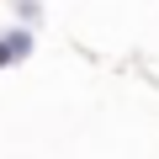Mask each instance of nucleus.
<instances>
[{"label": "nucleus", "instance_id": "2", "mask_svg": "<svg viewBox=\"0 0 159 159\" xmlns=\"http://www.w3.org/2000/svg\"><path fill=\"white\" fill-rule=\"evenodd\" d=\"M16 16H21L27 27H37V21H43V0H16Z\"/></svg>", "mask_w": 159, "mask_h": 159}, {"label": "nucleus", "instance_id": "1", "mask_svg": "<svg viewBox=\"0 0 159 159\" xmlns=\"http://www.w3.org/2000/svg\"><path fill=\"white\" fill-rule=\"evenodd\" d=\"M32 48H37V37H32V27H27V21L6 27V32H0V69L27 64V58H32Z\"/></svg>", "mask_w": 159, "mask_h": 159}]
</instances>
